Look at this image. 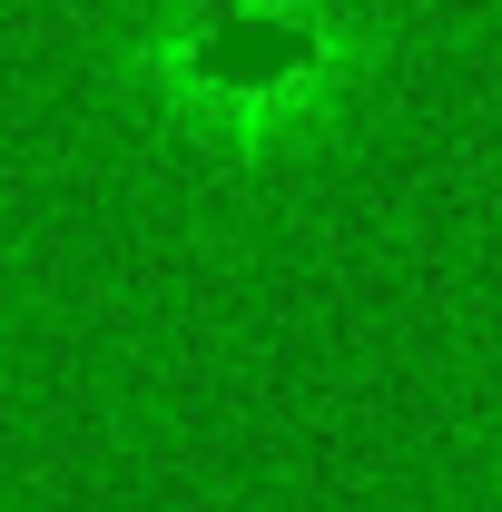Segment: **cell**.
<instances>
[{
	"label": "cell",
	"mask_w": 502,
	"mask_h": 512,
	"mask_svg": "<svg viewBox=\"0 0 502 512\" xmlns=\"http://www.w3.org/2000/svg\"><path fill=\"white\" fill-rule=\"evenodd\" d=\"M355 0H158L128 40L148 109L207 158H286L335 128L375 79Z\"/></svg>",
	"instance_id": "6da1fadb"
}]
</instances>
